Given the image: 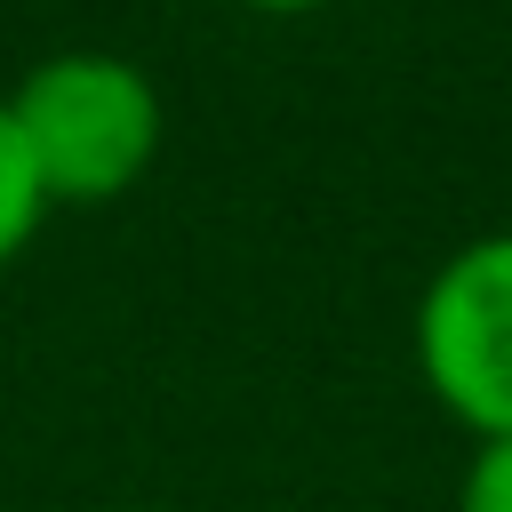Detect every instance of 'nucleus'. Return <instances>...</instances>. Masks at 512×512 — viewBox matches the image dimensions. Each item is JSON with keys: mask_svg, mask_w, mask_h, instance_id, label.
I'll return each mask as SVG.
<instances>
[{"mask_svg": "<svg viewBox=\"0 0 512 512\" xmlns=\"http://www.w3.org/2000/svg\"><path fill=\"white\" fill-rule=\"evenodd\" d=\"M8 120L32 152L48 208L120 200L160 152V88L112 48H56L8 88Z\"/></svg>", "mask_w": 512, "mask_h": 512, "instance_id": "obj_1", "label": "nucleus"}, {"mask_svg": "<svg viewBox=\"0 0 512 512\" xmlns=\"http://www.w3.org/2000/svg\"><path fill=\"white\" fill-rule=\"evenodd\" d=\"M416 368L472 440H512V232L464 240L424 280Z\"/></svg>", "mask_w": 512, "mask_h": 512, "instance_id": "obj_2", "label": "nucleus"}, {"mask_svg": "<svg viewBox=\"0 0 512 512\" xmlns=\"http://www.w3.org/2000/svg\"><path fill=\"white\" fill-rule=\"evenodd\" d=\"M40 216H48V192H40L32 152H24L16 120H8V96H0V264L24 256V240L40 232Z\"/></svg>", "mask_w": 512, "mask_h": 512, "instance_id": "obj_3", "label": "nucleus"}, {"mask_svg": "<svg viewBox=\"0 0 512 512\" xmlns=\"http://www.w3.org/2000/svg\"><path fill=\"white\" fill-rule=\"evenodd\" d=\"M456 512H512V440H480L464 480H456Z\"/></svg>", "mask_w": 512, "mask_h": 512, "instance_id": "obj_4", "label": "nucleus"}, {"mask_svg": "<svg viewBox=\"0 0 512 512\" xmlns=\"http://www.w3.org/2000/svg\"><path fill=\"white\" fill-rule=\"evenodd\" d=\"M240 8H264V16H304V8H328V0H240Z\"/></svg>", "mask_w": 512, "mask_h": 512, "instance_id": "obj_5", "label": "nucleus"}]
</instances>
